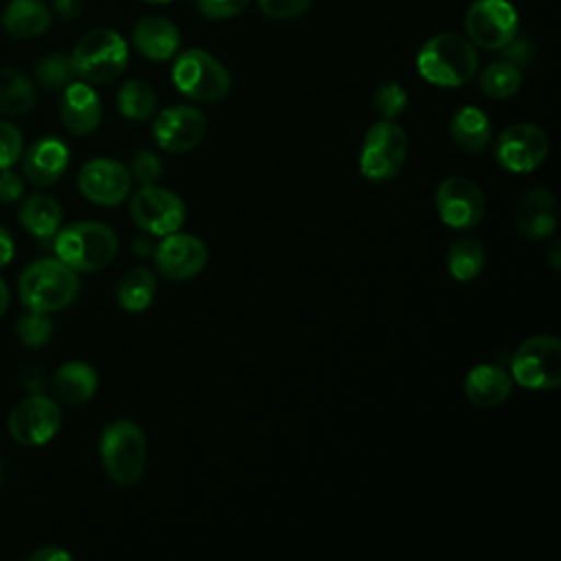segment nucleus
<instances>
[{
    "label": "nucleus",
    "instance_id": "14",
    "mask_svg": "<svg viewBox=\"0 0 561 561\" xmlns=\"http://www.w3.org/2000/svg\"><path fill=\"white\" fill-rule=\"evenodd\" d=\"M77 184L85 199L101 206H116L129 195L131 175L118 160L94 158L81 167Z\"/></svg>",
    "mask_w": 561,
    "mask_h": 561
},
{
    "label": "nucleus",
    "instance_id": "38",
    "mask_svg": "<svg viewBox=\"0 0 561 561\" xmlns=\"http://www.w3.org/2000/svg\"><path fill=\"white\" fill-rule=\"evenodd\" d=\"M502 50H504L506 61H511V64H515V66H526V64H530V59H533V48H530V44H528L526 39H517V35H515Z\"/></svg>",
    "mask_w": 561,
    "mask_h": 561
},
{
    "label": "nucleus",
    "instance_id": "48",
    "mask_svg": "<svg viewBox=\"0 0 561 561\" xmlns=\"http://www.w3.org/2000/svg\"><path fill=\"white\" fill-rule=\"evenodd\" d=\"M0 476H2V471H0Z\"/></svg>",
    "mask_w": 561,
    "mask_h": 561
},
{
    "label": "nucleus",
    "instance_id": "7",
    "mask_svg": "<svg viewBox=\"0 0 561 561\" xmlns=\"http://www.w3.org/2000/svg\"><path fill=\"white\" fill-rule=\"evenodd\" d=\"M511 379L528 390L559 388L561 342L554 335H535L522 342L511 357Z\"/></svg>",
    "mask_w": 561,
    "mask_h": 561
},
{
    "label": "nucleus",
    "instance_id": "15",
    "mask_svg": "<svg viewBox=\"0 0 561 561\" xmlns=\"http://www.w3.org/2000/svg\"><path fill=\"white\" fill-rule=\"evenodd\" d=\"M153 261L164 278L188 280L206 267L208 250L204 241L193 234L171 232L153 248Z\"/></svg>",
    "mask_w": 561,
    "mask_h": 561
},
{
    "label": "nucleus",
    "instance_id": "25",
    "mask_svg": "<svg viewBox=\"0 0 561 561\" xmlns=\"http://www.w3.org/2000/svg\"><path fill=\"white\" fill-rule=\"evenodd\" d=\"M61 217L64 215L59 202L46 193L28 195L18 213L22 228L42 241L55 237V232L61 226Z\"/></svg>",
    "mask_w": 561,
    "mask_h": 561
},
{
    "label": "nucleus",
    "instance_id": "47",
    "mask_svg": "<svg viewBox=\"0 0 561 561\" xmlns=\"http://www.w3.org/2000/svg\"><path fill=\"white\" fill-rule=\"evenodd\" d=\"M142 2H171V0H142Z\"/></svg>",
    "mask_w": 561,
    "mask_h": 561
},
{
    "label": "nucleus",
    "instance_id": "2",
    "mask_svg": "<svg viewBox=\"0 0 561 561\" xmlns=\"http://www.w3.org/2000/svg\"><path fill=\"white\" fill-rule=\"evenodd\" d=\"M55 254L75 272H99L107 267L118 250V239L107 224L75 221L55 232Z\"/></svg>",
    "mask_w": 561,
    "mask_h": 561
},
{
    "label": "nucleus",
    "instance_id": "42",
    "mask_svg": "<svg viewBox=\"0 0 561 561\" xmlns=\"http://www.w3.org/2000/svg\"><path fill=\"white\" fill-rule=\"evenodd\" d=\"M13 239L4 226H0V267L13 259Z\"/></svg>",
    "mask_w": 561,
    "mask_h": 561
},
{
    "label": "nucleus",
    "instance_id": "28",
    "mask_svg": "<svg viewBox=\"0 0 561 561\" xmlns=\"http://www.w3.org/2000/svg\"><path fill=\"white\" fill-rule=\"evenodd\" d=\"M484 245L476 237H460L447 250V270L460 283L473 280L484 267Z\"/></svg>",
    "mask_w": 561,
    "mask_h": 561
},
{
    "label": "nucleus",
    "instance_id": "3",
    "mask_svg": "<svg viewBox=\"0 0 561 561\" xmlns=\"http://www.w3.org/2000/svg\"><path fill=\"white\" fill-rule=\"evenodd\" d=\"M18 291L26 309L50 313L75 302L79 294V278L77 272L59 259H39L24 267Z\"/></svg>",
    "mask_w": 561,
    "mask_h": 561
},
{
    "label": "nucleus",
    "instance_id": "10",
    "mask_svg": "<svg viewBox=\"0 0 561 561\" xmlns=\"http://www.w3.org/2000/svg\"><path fill=\"white\" fill-rule=\"evenodd\" d=\"M129 215L140 230L153 237H167L182 228L186 210L184 202L175 193L149 184L134 193L129 202Z\"/></svg>",
    "mask_w": 561,
    "mask_h": 561
},
{
    "label": "nucleus",
    "instance_id": "41",
    "mask_svg": "<svg viewBox=\"0 0 561 561\" xmlns=\"http://www.w3.org/2000/svg\"><path fill=\"white\" fill-rule=\"evenodd\" d=\"M31 561H70L72 554L59 546H44L28 554Z\"/></svg>",
    "mask_w": 561,
    "mask_h": 561
},
{
    "label": "nucleus",
    "instance_id": "19",
    "mask_svg": "<svg viewBox=\"0 0 561 561\" xmlns=\"http://www.w3.org/2000/svg\"><path fill=\"white\" fill-rule=\"evenodd\" d=\"M68 162H70V151L66 142L55 136H44L26 149L22 160V173L31 184L50 186L64 175V171L68 169Z\"/></svg>",
    "mask_w": 561,
    "mask_h": 561
},
{
    "label": "nucleus",
    "instance_id": "13",
    "mask_svg": "<svg viewBox=\"0 0 561 561\" xmlns=\"http://www.w3.org/2000/svg\"><path fill=\"white\" fill-rule=\"evenodd\" d=\"M61 425V410L55 399L37 392L20 403L9 414V432L20 445H44Z\"/></svg>",
    "mask_w": 561,
    "mask_h": 561
},
{
    "label": "nucleus",
    "instance_id": "5",
    "mask_svg": "<svg viewBox=\"0 0 561 561\" xmlns=\"http://www.w3.org/2000/svg\"><path fill=\"white\" fill-rule=\"evenodd\" d=\"M70 64L85 83H110L127 66V44L112 28H94L77 42Z\"/></svg>",
    "mask_w": 561,
    "mask_h": 561
},
{
    "label": "nucleus",
    "instance_id": "46",
    "mask_svg": "<svg viewBox=\"0 0 561 561\" xmlns=\"http://www.w3.org/2000/svg\"><path fill=\"white\" fill-rule=\"evenodd\" d=\"M7 309H9V289H7L4 280L0 278V318L4 316Z\"/></svg>",
    "mask_w": 561,
    "mask_h": 561
},
{
    "label": "nucleus",
    "instance_id": "9",
    "mask_svg": "<svg viewBox=\"0 0 561 561\" xmlns=\"http://www.w3.org/2000/svg\"><path fill=\"white\" fill-rule=\"evenodd\" d=\"M517 24L508 0H476L465 13L467 39L484 50H502L517 35Z\"/></svg>",
    "mask_w": 561,
    "mask_h": 561
},
{
    "label": "nucleus",
    "instance_id": "24",
    "mask_svg": "<svg viewBox=\"0 0 561 561\" xmlns=\"http://www.w3.org/2000/svg\"><path fill=\"white\" fill-rule=\"evenodd\" d=\"M449 134L465 153H482L491 142V121L480 107L465 105L451 116Z\"/></svg>",
    "mask_w": 561,
    "mask_h": 561
},
{
    "label": "nucleus",
    "instance_id": "27",
    "mask_svg": "<svg viewBox=\"0 0 561 561\" xmlns=\"http://www.w3.org/2000/svg\"><path fill=\"white\" fill-rule=\"evenodd\" d=\"M156 296V276L147 267L129 270L116 285V300L125 311H145Z\"/></svg>",
    "mask_w": 561,
    "mask_h": 561
},
{
    "label": "nucleus",
    "instance_id": "45",
    "mask_svg": "<svg viewBox=\"0 0 561 561\" xmlns=\"http://www.w3.org/2000/svg\"><path fill=\"white\" fill-rule=\"evenodd\" d=\"M548 261H550V265H552V270H559L561 265V243L559 241H554L552 245H550V252H548Z\"/></svg>",
    "mask_w": 561,
    "mask_h": 561
},
{
    "label": "nucleus",
    "instance_id": "23",
    "mask_svg": "<svg viewBox=\"0 0 561 561\" xmlns=\"http://www.w3.org/2000/svg\"><path fill=\"white\" fill-rule=\"evenodd\" d=\"M53 15L42 0H11L2 13V26L18 39H28L50 28Z\"/></svg>",
    "mask_w": 561,
    "mask_h": 561
},
{
    "label": "nucleus",
    "instance_id": "20",
    "mask_svg": "<svg viewBox=\"0 0 561 561\" xmlns=\"http://www.w3.org/2000/svg\"><path fill=\"white\" fill-rule=\"evenodd\" d=\"M465 397L478 408L502 405L513 392L511 373L497 364H476L462 383Z\"/></svg>",
    "mask_w": 561,
    "mask_h": 561
},
{
    "label": "nucleus",
    "instance_id": "30",
    "mask_svg": "<svg viewBox=\"0 0 561 561\" xmlns=\"http://www.w3.org/2000/svg\"><path fill=\"white\" fill-rule=\"evenodd\" d=\"M480 90L491 96V99H508L513 96L519 88H522V70L519 66L500 59L489 64L482 72H480Z\"/></svg>",
    "mask_w": 561,
    "mask_h": 561
},
{
    "label": "nucleus",
    "instance_id": "4",
    "mask_svg": "<svg viewBox=\"0 0 561 561\" xmlns=\"http://www.w3.org/2000/svg\"><path fill=\"white\" fill-rule=\"evenodd\" d=\"M99 454L110 480L131 486L142 478L147 465L145 432L134 421H112L101 434Z\"/></svg>",
    "mask_w": 561,
    "mask_h": 561
},
{
    "label": "nucleus",
    "instance_id": "17",
    "mask_svg": "<svg viewBox=\"0 0 561 561\" xmlns=\"http://www.w3.org/2000/svg\"><path fill=\"white\" fill-rule=\"evenodd\" d=\"M557 199L543 186L528 188L515 204V228L526 239H548L557 230Z\"/></svg>",
    "mask_w": 561,
    "mask_h": 561
},
{
    "label": "nucleus",
    "instance_id": "39",
    "mask_svg": "<svg viewBox=\"0 0 561 561\" xmlns=\"http://www.w3.org/2000/svg\"><path fill=\"white\" fill-rule=\"evenodd\" d=\"M22 197V180L7 171L0 169V202H15Z\"/></svg>",
    "mask_w": 561,
    "mask_h": 561
},
{
    "label": "nucleus",
    "instance_id": "29",
    "mask_svg": "<svg viewBox=\"0 0 561 561\" xmlns=\"http://www.w3.org/2000/svg\"><path fill=\"white\" fill-rule=\"evenodd\" d=\"M118 112L131 121H149L156 114L158 96L156 90L142 79H129L116 94Z\"/></svg>",
    "mask_w": 561,
    "mask_h": 561
},
{
    "label": "nucleus",
    "instance_id": "44",
    "mask_svg": "<svg viewBox=\"0 0 561 561\" xmlns=\"http://www.w3.org/2000/svg\"><path fill=\"white\" fill-rule=\"evenodd\" d=\"M153 243H151V239L149 237H142V239H136L134 241V252L138 254V256H145V254H149V252H153Z\"/></svg>",
    "mask_w": 561,
    "mask_h": 561
},
{
    "label": "nucleus",
    "instance_id": "35",
    "mask_svg": "<svg viewBox=\"0 0 561 561\" xmlns=\"http://www.w3.org/2000/svg\"><path fill=\"white\" fill-rule=\"evenodd\" d=\"M22 156V134L15 125L0 121V169H9Z\"/></svg>",
    "mask_w": 561,
    "mask_h": 561
},
{
    "label": "nucleus",
    "instance_id": "33",
    "mask_svg": "<svg viewBox=\"0 0 561 561\" xmlns=\"http://www.w3.org/2000/svg\"><path fill=\"white\" fill-rule=\"evenodd\" d=\"M373 107L381 118L394 121L397 116H401L408 107V92L403 85H399L397 81H388L381 83L375 94H373Z\"/></svg>",
    "mask_w": 561,
    "mask_h": 561
},
{
    "label": "nucleus",
    "instance_id": "22",
    "mask_svg": "<svg viewBox=\"0 0 561 561\" xmlns=\"http://www.w3.org/2000/svg\"><path fill=\"white\" fill-rule=\"evenodd\" d=\"M96 386H99L96 370L85 362H66L55 370L50 379L55 399L66 405L85 403L96 392Z\"/></svg>",
    "mask_w": 561,
    "mask_h": 561
},
{
    "label": "nucleus",
    "instance_id": "16",
    "mask_svg": "<svg viewBox=\"0 0 561 561\" xmlns=\"http://www.w3.org/2000/svg\"><path fill=\"white\" fill-rule=\"evenodd\" d=\"M206 136V116L193 105H173L158 114L153 140L169 153L191 151Z\"/></svg>",
    "mask_w": 561,
    "mask_h": 561
},
{
    "label": "nucleus",
    "instance_id": "1",
    "mask_svg": "<svg viewBox=\"0 0 561 561\" xmlns=\"http://www.w3.org/2000/svg\"><path fill=\"white\" fill-rule=\"evenodd\" d=\"M416 70L432 85L460 88L478 70L476 46L458 33H438L421 46Z\"/></svg>",
    "mask_w": 561,
    "mask_h": 561
},
{
    "label": "nucleus",
    "instance_id": "37",
    "mask_svg": "<svg viewBox=\"0 0 561 561\" xmlns=\"http://www.w3.org/2000/svg\"><path fill=\"white\" fill-rule=\"evenodd\" d=\"M248 7V0H197V9L208 20H230Z\"/></svg>",
    "mask_w": 561,
    "mask_h": 561
},
{
    "label": "nucleus",
    "instance_id": "8",
    "mask_svg": "<svg viewBox=\"0 0 561 561\" xmlns=\"http://www.w3.org/2000/svg\"><path fill=\"white\" fill-rule=\"evenodd\" d=\"M408 156V134L394 121H379L368 127L359 149V171L370 182L392 180Z\"/></svg>",
    "mask_w": 561,
    "mask_h": 561
},
{
    "label": "nucleus",
    "instance_id": "11",
    "mask_svg": "<svg viewBox=\"0 0 561 561\" xmlns=\"http://www.w3.org/2000/svg\"><path fill=\"white\" fill-rule=\"evenodd\" d=\"M436 210L445 226L467 230L482 221L486 202L480 186L469 178L449 175L436 188Z\"/></svg>",
    "mask_w": 561,
    "mask_h": 561
},
{
    "label": "nucleus",
    "instance_id": "43",
    "mask_svg": "<svg viewBox=\"0 0 561 561\" xmlns=\"http://www.w3.org/2000/svg\"><path fill=\"white\" fill-rule=\"evenodd\" d=\"M57 9H59V15L64 18H75L81 11L79 0H57Z\"/></svg>",
    "mask_w": 561,
    "mask_h": 561
},
{
    "label": "nucleus",
    "instance_id": "31",
    "mask_svg": "<svg viewBox=\"0 0 561 561\" xmlns=\"http://www.w3.org/2000/svg\"><path fill=\"white\" fill-rule=\"evenodd\" d=\"M35 75H37V81L46 90H61L72 81L75 70H72L70 57L59 55V53H50V55L42 57L35 64Z\"/></svg>",
    "mask_w": 561,
    "mask_h": 561
},
{
    "label": "nucleus",
    "instance_id": "34",
    "mask_svg": "<svg viewBox=\"0 0 561 561\" xmlns=\"http://www.w3.org/2000/svg\"><path fill=\"white\" fill-rule=\"evenodd\" d=\"M129 175L131 180H136L140 186H149L156 184L162 175V162L160 158L149 151V149H140L134 153L131 158V167H129Z\"/></svg>",
    "mask_w": 561,
    "mask_h": 561
},
{
    "label": "nucleus",
    "instance_id": "21",
    "mask_svg": "<svg viewBox=\"0 0 561 561\" xmlns=\"http://www.w3.org/2000/svg\"><path fill=\"white\" fill-rule=\"evenodd\" d=\"M131 42L142 57L151 61H167L180 48V31L167 18L147 15L136 22L131 31Z\"/></svg>",
    "mask_w": 561,
    "mask_h": 561
},
{
    "label": "nucleus",
    "instance_id": "32",
    "mask_svg": "<svg viewBox=\"0 0 561 561\" xmlns=\"http://www.w3.org/2000/svg\"><path fill=\"white\" fill-rule=\"evenodd\" d=\"M15 333L24 346H33V348L44 346L53 335V320L44 311L28 309L18 318Z\"/></svg>",
    "mask_w": 561,
    "mask_h": 561
},
{
    "label": "nucleus",
    "instance_id": "12",
    "mask_svg": "<svg viewBox=\"0 0 561 561\" xmlns=\"http://www.w3.org/2000/svg\"><path fill=\"white\" fill-rule=\"evenodd\" d=\"M548 156V136L533 123H515L495 140V160L511 173H530Z\"/></svg>",
    "mask_w": 561,
    "mask_h": 561
},
{
    "label": "nucleus",
    "instance_id": "6",
    "mask_svg": "<svg viewBox=\"0 0 561 561\" xmlns=\"http://www.w3.org/2000/svg\"><path fill=\"white\" fill-rule=\"evenodd\" d=\"M171 77L175 88L197 103H217L228 96L232 85L226 66L202 48L180 53L173 61Z\"/></svg>",
    "mask_w": 561,
    "mask_h": 561
},
{
    "label": "nucleus",
    "instance_id": "26",
    "mask_svg": "<svg viewBox=\"0 0 561 561\" xmlns=\"http://www.w3.org/2000/svg\"><path fill=\"white\" fill-rule=\"evenodd\" d=\"M37 103L33 81L13 68H0V114L22 116Z\"/></svg>",
    "mask_w": 561,
    "mask_h": 561
},
{
    "label": "nucleus",
    "instance_id": "36",
    "mask_svg": "<svg viewBox=\"0 0 561 561\" xmlns=\"http://www.w3.org/2000/svg\"><path fill=\"white\" fill-rule=\"evenodd\" d=\"M256 2L261 11L274 20L298 18L311 7V0H256Z\"/></svg>",
    "mask_w": 561,
    "mask_h": 561
},
{
    "label": "nucleus",
    "instance_id": "18",
    "mask_svg": "<svg viewBox=\"0 0 561 561\" xmlns=\"http://www.w3.org/2000/svg\"><path fill=\"white\" fill-rule=\"evenodd\" d=\"M59 114L61 123L66 125L68 131L77 136L92 134L103 116L101 99L99 94L90 88L85 81H70L64 88L61 103H59Z\"/></svg>",
    "mask_w": 561,
    "mask_h": 561
},
{
    "label": "nucleus",
    "instance_id": "40",
    "mask_svg": "<svg viewBox=\"0 0 561 561\" xmlns=\"http://www.w3.org/2000/svg\"><path fill=\"white\" fill-rule=\"evenodd\" d=\"M20 383L24 390H28L31 394H37L44 390L46 386V373L42 366H26L22 373H20Z\"/></svg>",
    "mask_w": 561,
    "mask_h": 561
}]
</instances>
